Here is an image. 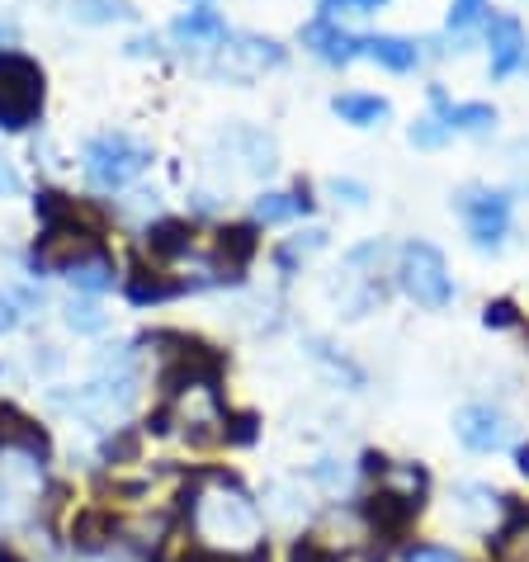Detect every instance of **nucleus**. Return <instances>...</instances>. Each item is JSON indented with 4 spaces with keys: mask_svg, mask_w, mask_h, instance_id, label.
I'll return each mask as SVG.
<instances>
[{
    "mask_svg": "<svg viewBox=\"0 0 529 562\" xmlns=\"http://www.w3.org/2000/svg\"><path fill=\"white\" fill-rule=\"evenodd\" d=\"M184 510L204 549H260V510L232 477H209Z\"/></svg>",
    "mask_w": 529,
    "mask_h": 562,
    "instance_id": "f257e3e1",
    "label": "nucleus"
},
{
    "mask_svg": "<svg viewBox=\"0 0 529 562\" xmlns=\"http://www.w3.org/2000/svg\"><path fill=\"white\" fill-rule=\"evenodd\" d=\"M43 114V67L34 57L0 48V128L20 133Z\"/></svg>",
    "mask_w": 529,
    "mask_h": 562,
    "instance_id": "f03ea898",
    "label": "nucleus"
},
{
    "mask_svg": "<svg viewBox=\"0 0 529 562\" xmlns=\"http://www.w3.org/2000/svg\"><path fill=\"white\" fill-rule=\"evenodd\" d=\"M81 166L95 190H123V184H133L151 166V147L128 133H100L86 143Z\"/></svg>",
    "mask_w": 529,
    "mask_h": 562,
    "instance_id": "7ed1b4c3",
    "label": "nucleus"
},
{
    "mask_svg": "<svg viewBox=\"0 0 529 562\" xmlns=\"http://www.w3.org/2000/svg\"><path fill=\"white\" fill-rule=\"evenodd\" d=\"M397 284L407 299H416L421 307L440 312L454 303V279H449V265L440 256V246L430 241H407L397 251Z\"/></svg>",
    "mask_w": 529,
    "mask_h": 562,
    "instance_id": "20e7f679",
    "label": "nucleus"
},
{
    "mask_svg": "<svg viewBox=\"0 0 529 562\" xmlns=\"http://www.w3.org/2000/svg\"><path fill=\"white\" fill-rule=\"evenodd\" d=\"M454 204H459V217H463V227H469L477 251H496L502 237L510 232V194L473 184V190H463Z\"/></svg>",
    "mask_w": 529,
    "mask_h": 562,
    "instance_id": "39448f33",
    "label": "nucleus"
},
{
    "mask_svg": "<svg viewBox=\"0 0 529 562\" xmlns=\"http://www.w3.org/2000/svg\"><path fill=\"white\" fill-rule=\"evenodd\" d=\"M284 61V48L270 38H256V34H241V38H227L223 57H217V76H227V81H256V76H264L270 67H279Z\"/></svg>",
    "mask_w": 529,
    "mask_h": 562,
    "instance_id": "423d86ee",
    "label": "nucleus"
},
{
    "mask_svg": "<svg viewBox=\"0 0 529 562\" xmlns=\"http://www.w3.org/2000/svg\"><path fill=\"white\" fill-rule=\"evenodd\" d=\"M487 48H492V81H506L529 67V38L516 14H487Z\"/></svg>",
    "mask_w": 529,
    "mask_h": 562,
    "instance_id": "0eeeda50",
    "label": "nucleus"
},
{
    "mask_svg": "<svg viewBox=\"0 0 529 562\" xmlns=\"http://www.w3.org/2000/svg\"><path fill=\"white\" fill-rule=\"evenodd\" d=\"M454 435L463 440V449H473V454H496V449L506 445V416L496 407H463L454 416Z\"/></svg>",
    "mask_w": 529,
    "mask_h": 562,
    "instance_id": "6e6552de",
    "label": "nucleus"
},
{
    "mask_svg": "<svg viewBox=\"0 0 529 562\" xmlns=\"http://www.w3.org/2000/svg\"><path fill=\"white\" fill-rule=\"evenodd\" d=\"M303 48H313L322 61H331V67H350L354 57H364V38H354L346 34L336 20H317L313 24H303Z\"/></svg>",
    "mask_w": 529,
    "mask_h": 562,
    "instance_id": "1a4fd4ad",
    "label": "nucleus"
},
{
    "mask_svg": "<svg viewBox=\"0 0 529 562\" xmlns=\"http://www.w3.org/2000/svg\"><path fill=\"white\" fill-rule=\"evenodd\" d=\"M180 43H190V48H217V43H227V20L209 5H199L190 14H180L176 29H170Z\"/></svg>",
    "mask_w": 529,
    "mask_h": 562,
    "instance_id": "9d476101",
    "label": "nucleus"
},
{
    "mask_svg": "<svg viewBox=\"0 0 529 562\" xmlns=\"http://www.w3.org/2000/svg\"><path fill=\"white\" fill-rule=\"evenodd\" d=\"M430 100H435V119H440L449 133H487L496 123L492 104H449L440 90H430Z\"/></svg>",
    "mask_w": 529,
    "mask_h": 562,
    "instance_id": "9b49d317",
    "label": "nucleus"
},
{
    "mask_svg": "<svg viewBox=\"0 0 529 562\" xmlns=\"http://www.w3.org/2000/svg\"><path fill=\"white\" fill-rule=\"evenodd\" d=\"M364 57H373L379 67H387V71H412L416 61H421V48H416L412 38H402V34H373V38H364Z\"/></svg>",
    "mask_w": 529,
    "mask_h": 562,
    "instance_id": "f8f14e48",
    "label": "nucleus"
},
{
    "mask_svg": "<svg viewBox=\"0 0 529 562\" xmlns=\"http://www.w3.org/2000/svg\"><path fill=\"white\" fill-rule=\"evenodd\" d=\"M331 114L354 123V128H379V123L393 114V104L383 95H360V90H350V95H336L331 100Z\"/></svg>",
    "mask_w": 529,
    "mask_h": 562,
    "instance_id": "ddd939ff",
    "label": "nucleus"
},
{
    "mask_svg": "<svg viewBox=\"0 0 529 562\" xmlns=\"http://www.w3.org/2000/svg\"><path fill=\"white\" fill-rule=\"evenodd\" d=\"M492 562H529V510H510V520L492 535Z\"/></svg>",
    "mask_w": 529,
    "mask_h": 562,
    "instance_id": "4468645a",
    "label": "nucleus"
},
{
    "mask_svg": "<svg viewBox=\"0 0 529 562\" xmlns=\"http://www.w3.org/2000/svg\"><path fill=\"white\" fill-rule=\"evenodd\" d=\"M67 279L81 293H104V289H114V260H109L104 251H95V256L76 260L71 270H67Z\"/></svg>",
    "mask_w": 529,
    "mask_h": 562,
    "instance_id": "2eb2a0df",
    "label": "nucleus"
},
{
    "mask_svg": "<svg viewBox=\"0 0 529 562\" xmlns=\"http://www.w3.org/2000/svg\"><path fill=\"white\" fill-rule=\"evenodd\" d=\"M313 209V199L307 190H289V194H260L256 199V223H289V217H299Z\"/></svg>",
    "mask_w": 529,
    "mask_h": 562,
    "instance_id": "dca6fc26",
    "label": "nucleus"
},
{
    "mask_svg": "<svg viewBox=\"0 0 529 562\" xmlns=\"http://www.w3.org/2000/svg\"><path fill=\"white\" fill-rule=\"evenodd\" d=\"M190 223H180V217H166V223H157L147 232V246L157 256H180V251H190Z\"/></svg>",
    "mask_w": 529,
    "mask_h": 562,
    "instance_id": "f3484780",
    "label": "nucleus"
},
{
    "mask_svg": "<svg viewBox=\"0 0 529 562\" xmlns=\"http://www.w3.org/2000/svg\"><path fill=\"white\" fill-rule=\"evenodd\" d=\"M217 256L241 270V265L256 256V227H223L217 232Z\"/></svg>",
    "mask_w": 529,
    "mask_h": 562,
    "instance_id": "a211bd4d",
    "label": "nucleus"
},
{
    "mask_svg": "<svg viewBox=\"0 0 529 562\" xmlns=\"http://www.w3.org/2000/svg\"><path fill=\"white\" fill-rule=\"evenodd\" d=\"M184 284H170L161 274H133L128 279V299L133 303H161V299H176Z\"/></svg>",
    "mask_w": 529,
    "mask_h": 562,
    "instance_id": "6ab92c4d",
    "label": "nucleus"
},
{
    "mask_svg": "<svg viewBox=\"0 0 529 562\" xmlns=\"http://www.w3.org/2000/svg\"><path fill=\"white\" fill-rule=\"evenodd\" d=\"M326 241V232H303L299 241H289V246H279V265H284V270H293V265H299V256H313L317 246Z\"/></svg>",
    "mask_w": 529,
    "mask_h": 562,
    "instance_id": "aec40b11",
    "label": "nucleus"
},
{
    "mask_svg": "<svg viewBox=\"0 0 529 562\" xmlns=\"http://www.w3.org/2000/svg\"><path fill=\"white\" fill-rule=\"evenodd\" d=\"M477 20H487V0H454V10H449V29H473Z\"/></svg>",
    "mask_w": 529,
    "mask_h": 562,
    "instance_id": "412c9836",
    "label": "nucleus"
},
{
    "mask_svg": "<svg viewBox=\"0 0 529 562\" xmlns=\"http://www.w3.org/2000/svg\"><path fill=\"white\" fill-rule=\"evenodd\" d=\"M76 20H86V24H104V20H123V14H128V5H104V0H86V5H76L71 10Z\"/></svg>",
    "mask_w": 529,
    "mask_h": 562,
    "instance_id": "4be33fe9",
    "label": "nucleus"
},
{
    "mask_svg": "<svg viewBox=\"0 0 529 562\" xmlns=\"http://www.w3.org/2000/svg\"><path fill=\"white\" fill-rule=\"evenodd\" d=\"M67 322L76 326V331H100V326H104V312H100L95 303H71V307H67Z\"/></svg>",
    "mask_w": 529,
    "mask_h": 562,
    "instance_id": "5701e85b",
    "label": "nucleus"
},
{
    "mask_svg": "<svg viewBox=\"0 0 529 562\" xmlns=\"http://www.w3.org/2000/svg\"><path fill=\"white\" fill-rule=\"evenodd\" d=\"M402 562H459V553L440 549V543H412V549L402 553Z\"/></svg>",
    "mask_w": 529,
    "mask_h": 562,
    "instance_id": "b1692460",
    "label": "nucleus"
},
{
    "mask_svg": "<svg viewBox=\"0 0 529 562\" xmlns=\"http://www.w3.org/2000/svg\"><path fill=\"white\" fill-rule=\"evenodd\" d=\"M444 137H449V128H444L440 119H421V123L412 128V143H416V147H440Z\"/></svg>",
    "mask_w": 529,
    "mask_h": 562,
    "instance_id": "393cba45",
    "label": "nucleus"
},
{
    "mask_svg": "<svg viewBox=\"0 0 529 562\" xmlns=\"http://www.w3.org/2000/svg\"><path fill=\"white\" fill-rule=\"evenodd\" d=\"M293 562H336V549H326V543L313 535V539H303L299 549H293Z\"/></svg>",
    "mask_w": 529,
    "mask_h": 562,
    "instance_id": "a878e982",
    "label": "nucleus"
},
{
    "mask_svg": "<svg viewBox=\"0 0 529 562\" xmlns=\"http://www.w3.org/2000/svg\"><path fill=\"white\" fill-rule=\"evenodd\" d=\"M487 326H516V307H510V303H492L487 307Z\"/></svg>",
    "mask_w": 529,
    "mask_h": 562,
    "instance_id": "bb28decb",
    "label": "nucleus"
},
{
    "mask_svg": "<svg viewBox=\"0 0 529 562\" xmlns=\"http://www.w3.org/2000/svg\"><path fill=\"white\" fill-rule=\"evenodd\" d=\"M331 190H336V194H346V204H364V199H369V194H364V184H354V180H331Z\"/></svg>",
    "mask_w": 529,
    "mask_h": 562,
    "instance_id": "cd10ccee",
    "label": "nucleus"
},
{
    "mask_svg": "<svg viewBox=\"0 0 529 562\" xmlns=\"http://www.w3.org/2000/svg\"><path fill=\"white\" fill-rule=\"evenodd\" d=\"M14 322H20V312H14V303L5 299V293H0V336L14 331Z\"/></svg>",
    "mask_w": 529,
    "mask_h": 562,
    "instance_id": "c85d7f7f",
    "label": "nucleus"
},
{
    "mask_svg": "<svg viewBox=\"0 0 529 562\" xmlns=\"http://www.w3.org/2000/svg\"><path fill=\"white\" fill-rule=\"evenodd\" d=\"M516 468H520V473L529 477V445H520V449H516Z\"/></svg>",
    "mask_w": 529,
    "mask_h": 562,
    "instance_id": "c756f323",
    "label": "nucleus"
},
{
    "mask_svg": "<svg viewBox=\"0 0 529 562\" xmlns=\"http://www.w3.org/2000/svg\"><path fill=\"white\" fill-rule=\"evenodd\" d=\"M354 5H360V10H379L383 0H354Z\"/></svg>",
    "mask_w": 529,
    "mask_h": 562,
    "instance_id": "7c9ffc66",
    "label": "nucleus"
},
{
    "mask_svg": "<svg viewBox=\"0 0 529 562\" xmlns=\"http://www.w3.org/2000/svg\"><path fill=\"white\" fill-rule=\"evenodd\" d=\"M0 562H5V558H0Z\"/></svg>",
    "mask_w": 529,
    "mask_h": 562,
    "instance_id": "2f4dec72",
    "label": "nucleus"
}]
</instances>
